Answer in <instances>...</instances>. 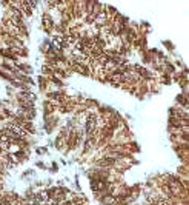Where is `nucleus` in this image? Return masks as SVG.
Instances as JSON below:
<instances>
[{
    "label": "nucleus",
    "mask_w": 189,
    "mask_h": 205,
    "mask_svg": "<svg viewBox=\"0 0 189 205\" xmlns=\"http://www.w3.org/2000/svg\"><path fill=\"white\" fill-rule=\"evenodd\" d=\"M49 86H51L49 79H48L46 76H40L39 77V88H40V91L42 93H46V91H49Z\"/></svg>",
    "instance_id": "obj_1"
}]
</instances>
